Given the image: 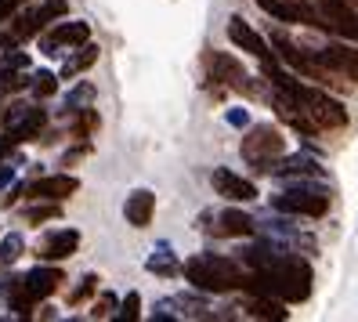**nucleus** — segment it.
Masks as SVG:
<instances>
[{
  "label": "nucleus",
  "instance_id": "f257e3e1",
  "mask_svg": "<svg viewBox=\"0 0 358 322\" xmlns=\"http://www.w3.org/2000/svg\"><path fill=\"white\" fill-rule=\"evenodd\" d=\"M185 279L203 293H231V290H246V272L239 261L221 253H196L185 261Z\"/></svg>",
  "mask_w": 358,
  "mask_h": 322
},
{
  "label": "nucleus",
  "instance_id": "f03ea898",
  "mask_svg": "<svg viewBox=\"0 0 358 322\" xmlns=\"http://www.w3.org/2000/svg\"><path fill=\"white\" fill-rule=\"evenodd\" d=\"M62 283H66V275H62V268H55L51 261H44L40 268L18 275V279H8L4 283V293H8V308L15 315H33V308L40 304V300H48Z\"/></svg>",
  "mask_w": 358,
  "mask_h": 322
},
{
  "label": "nucleus",
  "instance_id": "7ed1b4c3",
  "mask_svg": "<svg viewBox=\"0 0 358 322\" xmlns=\"http://www.w3.org/2000/svg\"><path fill=\"white\" fill-rule=\"evenodd\" d=\"M286 94L301 102V109L308 113V120L319 127V131H336V127L348 123V109L341 105V98H333V94L322 91V88H308V83L297 80Z\"/></svg>",
  "mask_w": 358,
  "mask_h": 322
},
{
  "label": "nucleus",
  "instance_id": "20e7f679",
  "mask_svg": "<svg viewBox=\"0 0 358 322\" xmlns=\"http://www.w3.org/2000/svg\"><path fill=\"white\" fill-rule=\"evenodd\" d=\"M271 210L293 214V218H322L329 210V192L326 188H286L271 200Z\"/></svg>",
  "mask_w": 358,
  "mask_h": 322
},
{
  "label": "nucleus",
  "instance_id": "39448f33",
  "mask_svg": "<svg viewBox=\"0 0 358 322\" xmlns=\"http://www.w3.org/2000/svg\"><path fill=\"white\" fill-rule=\"evenodd\" d=\"M286 153V141L282 134L275 131L271 123H257V127H250V134L243 138V160L246 163H254L257 170L271 160H279Z\"/></svg>",
  "mask_w": 358,
  "mask_h": 322
},
{
  "label": "nucleus",
  "instance_id": "423d86ee",
  "mask_svg": "<svg viewBox=\"0 0 358 322\" xmlns=\"http://www.w3.org/2000/svg\"><path fill=\"white\" fill-rule=\"evenodd\" d=\"M4 123H8V134L15 145L22 141H33L48 123V113L40 105H11V113H4Z\"/></svg>",
  "mask_w": 358,
  "mask_h": 322
},
{
  "label": "nucleus",
  "instance_id": "0eeeda50",
  "mask_svg": "<svg viewBox=\"0 0 358 322\" xmlns=\"http://www.w3.org/2000/svg\"><path fill=\"white\" fill-rule=\"evenodd\" d=\"M206 73H210V80H221L224 88H231V91H254L246 69L224 51H210L206 55Z\"/></svg>",
  "mask_w": 358,
  "mask_h": 322
},
{
  "label": "nucleus",
  "instance_id": "6e6552de",
  "mask_svg": "<svg viewBox=\"0 0 358 322\" xmlns=\"http://www.w3.org/2000/svg\"><path fill=\"white\" fill-rule=\"evenodd\" d=\"M91 40V26L87 22H58L51 33L40 36V51L44 55H62V48H83Z\"/></svg>",
  "mask_w": 358,
  "mask_h": 322
},
{
  "label": "nucleus",
  "instance_id": "1a4fd4ad",
  "mask_svg": "<svg viewBox=\"0 0 358 322\" xmlns=\"http://www.w3.org/2000/svg\"><path fill=\"white\" fill-rule=\"evenodd\" d=\"M319 66L329 73V76H344V80H358V48H348V44H326L315 51Z\"/></svg>",
  "mask_w": 358,
  "mask_h": 322
},
{
  "label": "nucleus",
  "instance_id": "9d476101",
  "mask_svg": "<svg viewBox=\"0 0 358 322\" xmlns=\"http://www.w3.org/2000/svg\"><path fill=\"white\" fill-rule=\"evenodd\" d=\"M210 181H214V192L217 196H224L228 203H250V200H257V185L236 174V170H228V167H214V174H210Z\"/></svg>",
  "mask_w": 358,
  "mask_h": 322
},
{
  "label": "nucleus",
  "instance_id": "9b49d317",
  "mask_svg": "<svg viewBox=\"0 0 358 322\" xmlns=\"http://www.w3.org/2000/svg\"><path fill=\"white\" fill-rule=\"evenodd\" d=\"M228 40H231L236 48L250 51L254 58H261V62H271V58H275V51H268L264 36H261L254 26H250L243 15H231V18H228Z\"/></svg>",
  "mask_w": 358,
  "mask_h": 322
},
{
  "label": "nucleus",
  "instance_id": "f8f14e48",
  "mask_svg": "<svg viewBox=\"0 0 358 322\" xmlns=\"http://www.w3.org/2000/svg\"><path fill=\"white\" fill-rule=\"evenodd\" d=\"M76 246H80V232L76 228H55V232H48L44 239H40L36 257H40V261L58 265V261H66V257H73Z\"/></svg>",
  "mask_w": 358,
  "mask_h": 322
},
{
  "label": "nucleus",
  "instance_id": "ddd939ff",
  "mask_svg": "<svg viewBox=\"0 0 358 322\" xmlns=\"http://www.w3.org/2000/svg\"><path fill=\"white\" fill-rule=\"evenodd\" d=\"M261 174H271V178H326V170L315 163L311 156H279L261 167Z\"/></svg>",
  "mask_w": 358,
  "mask_h": 322
},
{
  "label": "nucleus",
  "instance_id": "4468645a",
  "mask_svg": "<svg viewBox=\"0 0 358 322\" xmlns=\"http://www.w3.org/2000/svg\"><path fill=\"white\" fill-rule=\"evenodd\" d=\"M76 188H80V178H73V174H48V178H36L33 185H26V196L62 203V200H69Z\"/></svg>",
  "mask_w": 358,
  "mask_h": 322
},
{
  "label": "nucleus",
  "instance_id": "2eb2a0df",
  "mask_svg": "<svg viewBox=\"0 0 358 322\" xmlns=\"http://www.w3.org/2000/svg\"><path fill=\"white\" fill-rule=\"evenodd\" d=\"M152 214H156V196L149 188H134L127 196V203H123V218H127V225H134V228H149Z\"/></svg>",
  "mask_w": 358,
  "mask_h": 322
},
{
  "label": "nucleus",
  "instance_id": "dca6fc26",
  "mask_svg": "<svg viewBox=\"0 0 358 322\" xmlns=\"http://www.w3.org/2000/svg\"><path fill=\"white\" fill-rule=\"evenodd\" d=\"M257 232V221L243 210H221L217 214V225H214V235H228V239H243V235H254Z\"/></svg>",
  "mask_w": 358,
  "mask_h": 322
},
{
  "label": "nucleus",
  "instance_id": "f3484780",
  "mask_svg": "<svg viewBox=\"0 0 358 322\" xmlns=\"http://www.w3.org/2000/svg\"><path fill=\"white\" fill-rule=\"evenodd\" d=\"M145 268H149L152 275H163V279H174V275L185 272V265L178 261V253H174L171 243H156L152 253H149V261H145Z\"/></svg>",
  "mask_w": 358,
  "mask_h": 322
},
{
  "label": "nucleus",
  "instance_id": "a211bd4d",
  "mask_svg": "<svg viewBox=\"0 0 358 322\" xmlns=\"http://www.w3.org/2000/svg\"><path fill=\"white\" fill-rule=\"evenodd\" d=\"M246 312L254 315V318H286V300L279 297H271V293H254L246 300Z\"/></svg>",
  "mask_w": 358,
  "mask_h": 322
},
{
  "label": "nucleus",
  "instance_id": "6ab92c4d",
  "mask_svg": "<svg viewBox=\"0 0 358 322\" xmlns=\"http://www.w3.org/2000/svg\"><path fill=\"white\" fill-rule=\"evenodd\" d=\"M94 62H98V48H94V44H83L76 55H69V58H66V66H62V73H58V76H62V80H73L76 73L91 69Z\"/></svg>",
  "mask_w": 358,
  "mask_h": 322
},
{
  "label": "nucleus",
  "instance_id": "aec40b11",
  "mask_svg": "<svg viewBox=\"0 0 358 322\" xmlns=\"http://www.w3.org/2000/svg\"><path fill=\"white\" fill-rule=\"evenodd\" d=\"M94 98H98L94 83H87V80H83V83H76V88L66 94V113H69V116H76L80 109H91V105H94Z\"/></svg>",
  "mask_w": 358,
  "mask_h": 322
},
{
  "label": "nucleus",
  "instance_id": "412c9836",
  "mask_svg": "<svg viewBox=\"0 0 358 322\" xmlns=\"http://www.w3.org/2000/svg\"><path fill=\"white\" fill-rule=\"evenodd\" d=\"M66 11H69V4L66 0H44V4H40L36 11H33V22H36V29L44 33L55 18H66Z\"/></svg>",
  "mask_w": 358,
  "mask_h": 322
},
{
  "label": "nucleus",
  "instance_id": "4be33fe9",
  "mask_svg": "<svg viewBox=\"0 0 358 322\" xmlns=\"http://www.w3.org/2000/svg\"><path fill=\"white\" fill-rule=\"evenodd\" d=\"M22 250H26L22 232H8L4 239H0V268H11L18 257H22Z\"/></svg>",
  "mask_w": 358,
  "mask_h": 322
},
{
  "label": "nucleus",
  "instance_id": "5701e85b",
  "mask_svg": "<svg viewBox=\"0 0 358 322\" xmlns=\"http://www.w3.org/2000/svg\"><path fill=\"white\" fill-rule=\"evenodd\" d=\"M58 214H62V206H58L55 200H36V206L26 210V221H29V225H40V221L58 218Z\"/></svg>",
  "mask_w": 358,
  "mask_h": 322
},
{
  "label": "nucleus",
  "instance_id": "b1692460",
  "mask_svg": "<svg viewBox=\"0 0 358 322\" xmlns=\"http://www.w3.org/2000/svg\"><path fill=\"white\" fill-rule=\"evenodd\" d=\"M22 88H33V76L26 80L22 69H11V66L0 69V94H4V91H22Z\"/></svg>",
  "mask_w": 358,
  "mask_h": 322
},
{
  "label": "nucleus",
  "instance_id": "393cba45",
  "mask_svg": "<svg viewBox=\"0 0 358 322\" xmlns=\"http://www.w3.org/2000/svg\"><path fill=\"white\" fill-rule=\"evenodd\" d=\"M55 91H58V76L55 73H48V69L33 73V94L36 98H51Z\"/></svg>",
  "mask_w": 358,
  "mask_h": 322
},
{
  "label": "nucleus",
  "instance_id": "a878e982",
  "mask_svg": "<svg viewBox=\"0 0 358 322\" xmlns=\"http://www.w3.org/2000/svg\"><path fill=\"white\" fill-rule=\"evenodd\" d=\"M138 315H141V297H138V293L131 290L127 297L120 300V308H116V318H123V322H134Z\"/></svg>",
  "mask_w": 358,
  "mask_h": 322
},
{
  "label": "nucleus",
  "instance_id": "bb28decb",
  "mask_svg": "<svg viewBox=\"0 0 358 322\" xmlns=\"http://www.w3.org/2000/svg\"><path fill=\"white\" fill-rule=\"evenodd\" d=\"M94 290H98V275H94V272H87V275L80 279V286L69 293V304H83V300H87Z\"/></svg>",
  "mask_w": 358,
  "mask_h": 322
},
{
  "label": "nucleus",
  "instance_id": "cd10ccee",
  "mask_svg": "<svg viewBox=\"0 0 358 322\" xmlns=\"http://www.w3.org/2000/svg\"><path fill=\"white\" fill-rule=\"evenodd\" d=\"M76 116H80V120H76V127H73V134H76V138H87L94 127H98V113H94V109H80Z\"/></svg>",
  "mask_w": 358,
  "mask_h": 322
},
{
  "label": "nucleus",
  "instance_id": "c85d7f7f",
  "mask_svg": "<svg viewBox=\"0 0 358 322\" xmlns=\"http://www.w3.org/2000/svg\"><path fill=\"white\" fill-rule=\"evenodd\" d=\"M116 308H120L116 293H101V297L94 300V308H91V318H109V315H113Z\"/></svg>",
  "mask_w": 358,
  "mask_h": 322
},
{
  "label": "nucleus",
  "instance_id": "c756f323",
  "mask_svg": "<svg viewBox=\"0 0 358 322\" xmlns=\"http://www.w3.org/2000/svg\"><path fill=\"white\" fill-rule=\"evenodd\" d=\"M174 308H178V297H166V300H159V304L152 308V318H181Z\"/></svg>",
  "mask_w": 358,
  "mask_h": 322
},
{
  "label": "nucleus",
  "instance_id": "7c9ffc66",
  "mask_svg": "<svg viewBox=\"0 0 358 322\" xmlns=\"http://www.w3.org/2000/svg\"><path fill=\"white\" fill-rule=\"evenodd\" d=\"M224 123H231V127H239V131H246V127H250V113H246V109H228V113H224Z\"/></svg>",
  "mask_w": 358,
  "mask_h": 322
},
{
  "label": "nucleus",
  "instance_id": "2f4dec72",
  "mask_svg": "<svg viewBox=\"0 0 358 322\" xmlns=\"http://www.w3.org/2000/svg\"><path fill=\"white\" fill-rule=\"evenodd\" d=\"M4 66H11V69H29V55H22V51H8Z\"/></svg>",
  "mask_w": 358,
  "mask_h": 322
},
{
  "label": "nucleus",
  "instance_id": "473e14b6",
  "mask_svg": "<svg viewBox=\"0 0 358 322\" xmlns=\"http://www.w3.org/2000/svg\"><path fill=\"white\" fill-rule=\"evenodd\" d=\"M22 4H26V0H0V22H4V18H11Z\"/></svg>",
  "mask_w": 358,
  "mask_h": 322
},
{
  "label": "nucleus",
  "instance_id": "72a5a7b5",
  "mask_svg": "<svg viewBox=\"0 0 358 322\" xmlns=\"http://www.w3.org/2000/svg\"><path fill=\"white\" fill-rule=\"evenodd\" d=\"M15 181V163H0V192Z\"/></svg>",
  "mask_w": 358,
  "mask_h": 322
},
{
  "label": "nucleus",
  "instance_id": "f704fd0d",
  "mask_svg": "<svg viewBox=\"0 0 358 322\" xmlns=\"http://www.w3.org/2000/svg\"><path fill=\"white\" fill-rule=\"evenodd\" d=\"M80 156H87V145H80V148H73V153H66V156H62V163L69 167V163H76Z\"/></svg>",
  "mask_w": 358,
  "mask_h": 322
},
{
  "label": "nucleus",
  "instance_id": "c9c22d12",
  "mask_svg": "<svg viewBox=\"0 0 358 322\" xmlns=\"http://www.w3.org/2000/svg\"><path fill=\"white\" fill-rule=\"evenodd\" d=\"M11 148H15V141H11V134H4V138H0V160H4Z\"/></svg>",
  "mask_w": 358,
  "mask_h": 322
}]
</instances>
